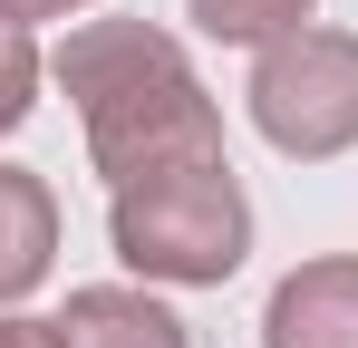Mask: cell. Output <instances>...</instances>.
I'll use <instances>...</instances> for the list:
<instances>
[{"instance_id":"obj_6","label":"cell","mask_w":358,"mask_h":348,"mask_svg":"<svg viewBox=\"0 0 358 348\" xmlns=\"http://www.w3.org/2000/svg\"><path fill=\"white\" fill-rule=\"evenodd\" d=\"M49 271H59V194L29 165H0V310H20Z\"/></svg>"},{"instance_id":"obj_9","label":"cell","mask_w":358,"mask_h":348,"mask_svg":"<svg viewBox=\"0 0 358 348\" xmlns=\"http://www.w3.org/2000/svg\"><path fill=\"white\" fill-rule=\"evenodd\" d=\"M0 348H68L59 319H29V310H0Z\"/></svg>"},{"instance_id":"obj_7","label":"cell","mask_w":358,"mask_h":348,"mask_svg":"<svg viewBox=\"0 0 358 348\" xmlns=\"http://www.w3.org/2000/svg\"><path fill=\"white\" fill-rule=\"evenodd\" d=\"M184 10H194V29H203V39H233V49H271V39L310 29V10H320V0H184Z\"/></svg>"},{"instance_id":"obj_5","label":"cell","mask_w":358,"mask_h":348,"mask_svg":"<svg viewBox=\"0 0 358 348\" xmlns=\"http://www.w3.org/2000/svg\"><path fill=\"white\" fill-rule=\"evenodd\" d=\"M59 339H68V348H194L184 319H175L145 281H87V290H68Z\"/></svg>"},{"instance_id":"obj_3","label":"cell","mask_w":358,"mask_h":348,"mask_svg":"<svg viewBox=\"0 0 358 348\" xmlns=\"http://www.w3.org/2000/svg\"><path fill=\"white\" fill-rule=\"evenodd\" d=\"M252 126L271 155L291 165H329L358 145V29H291L271 49H252Z\"/></svg>"},{"instance_id":"obj_10","label":"cell","mask_w":358,"mask_h":348,"mask_svg":"<svg viewBox=\"0 0 358 348\" xmlns=\"http://www.w3.org/2000/svg\"><path fill=\"white\" fill-rule=\"evenodd\" d=\"M68 10H87V0H0V20H20V29L29 20H68Z\"/></svg>"},{"instance_id":"obj_8","label":"cell","mask_w":358,"mask_h":348,"mask_svg":"<svg viewBox=\"0 0 358 348\" xmlns=\"http://www.w3.org/2000/svg\"><path fill=\"white\" fill-rule=\"evenodd\" d=\"M39 78H49L39 39H29L20 20H0V136H20V126H29V107H39Z\"/></svg>"},{"instance_id":"obj_2","label":"cell","mask_w":358,"mask_h":348,"mask_svg":"<svg viewBox=\"0 0 358 348\" xmlns=\"http://www.w3.org/2000/svg\"><path fill=\"white\" fill-rule=\"evenodd\" d=\"M107 242L145 290H223L252 252V194H242L233 155L117 184L107 194Z\"/></svg>"},{"instance_id":"obj_4","label":"cell","mask_w":358,"mask_h":348,"mask_svg":"<svg viewBox=\"0 0 358 348\" xmlns=\"http://www.w3.org/2000/svg\"><path fill=\"white\" fill-rule=\"evenodd\" d=\"M262 348H358V252H320L271 281Z\"/></svg>"},{"instance_id":"obj_1","label":"cell","mask_w":358,"mask_h":348,"mask_svg":"<svg viewBox=\"0 0 358 348\" xmlns=\"http://www.w3.org/2000/svg\"><path fill=\"white\" fill-rule=\"evenodd\" d=\"M49 78L68 87V107L87 126V165L107 174V194L136 174L223 155V107L194 78L184 39L155 20H78L49 49Z\"/></svg>"}]
</instances>
